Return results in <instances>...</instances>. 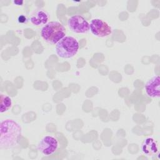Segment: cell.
<instances>
[{"label":"cell","mask_w":160,"mask_h":160,"mask_svg":"<svg viewBox=\"0 0 160 160\" xmlns=\"http://www.w3.org/2000/svg\"><path fill=\"white\" fill-rule=\"evenodd\" d=\"M21 127L12 119H5L0 124V149H10L16 146L21 136Z\"/></svg>","instance_id":"cell-1"},{"label":"cell","mask_w":160,"mask_h":160,"mask_svg":"<svg viewBox=\"0 0 160 160\" xmlns=\"http://www.w3.org/2000/svg\"><path fill=\"white\" fill-rule=\"evenodd\" d=\"M42 39L48 43L57 44L66 35L65 27L58 21H51L43 26L41 31Z\"/></svg>","instance_id":"cell-2"},{"label":"cell","mask_w":160,"mask_h":160,"mask_svg":"<svg viewBox=\"0 0 160 160\" xmlns=\"http://www.w3.org/2000/svg\"><path fill=\"white\" fill-rule=\"evenodd\" d=\"M79 44L76 39L72 36H64L56 45V52L62 58H71L78 52Z\"/></svg>","instance_id":"cell-3"},{"label":"cell","mask_w":160,"mask_h":160,"mask_svg":"<svg viewBox=\"0 0 160 160\" xmlns=\"http://www.w3.org/2000/svg\"><path fill=\"white\" fill-rule=\"evenodd\" d=\"M89 29L92 34L99 38H104L112 32L111 27L101 19H93L89 24Z\"/></svg>","instance_id":"cell-4"},{"label":"cell","mask_w":160,"mask_h":160,"mask_svg":"<svg viewBox=\"0 0 160 160\" xmlns=\"http://www.w3.org/2000/svg\"><path fill=\"white\" fill-rule=\"evenodd\" d=\"M58 141L52 136H46L39 141L38 149L44 155L49 156L54 153L58 148Z\"/></svg>","instance_id":"cell-5"},{"label":"cell","mask_w":160,"mask_h":160,"mask_svg":"<svg viewBox=\"0 0 160 160\" xmlns=\"http://www.w3.org/2000/svg\"><path fill=\"white\" fill-rule=\"evenodd\" d=\"M69 29L76 33H85L89 30V24L81 15H75L69 18L68 21Z\"/></svg>","instance_id":"cell-6"},{"label":"cell","mask_w":160,"mask_h":160,"mask_svg":"<svg viewBox=\"0 0 160 160\" xmlns=\"http://www.w3.org/2000/svg\"><path fill=\"white\" fill-rule=\"evenodd\" d=\"M145 90L147 94L152 98L160 97V79L159 76H154L149 79L146 85Z\"/></svg>","instance_id":"cell-7"},{"label":"cell","mask_w":160,"mask_h":160,"mask_svg":"<svg viewBox=\"0 0 160 160\" xmlns=\"http://www.w3.org/2000/svg\"><path fill=\"white\" fill-rule=\"evenodd\" d=\"M141 151L148 156L156 155L159 152V146L157 141L152 138H146L141 144Z\"/></svg>","instance_id":"cell-8"},{"label":"cell","mask_w":160,"mask_h":160,"mask_svg":"<svg viewBox=\"0 0 160 160\" xmlns=\"http://www.w3.org/2000/svg\"><path fill=\"white\" fill-rule=\"evenodd\" d=\"M49 21V15L47 12L42 9L35 11L30 18L31 22L37 26L46 25Z\"/></svg>","instance_id":"cell-9"},{"label":"cell","mask_w":160,"mask_h":160,"mask_svg":"<svg viewBox=\"0 0 160 160\" xmlns=\"http://www.w3.org/2000/svg\"><path fill=\"white\" fill-rule=\"evenodd\" d=\"M12 106V99L5 94L1 95V108L0 112L3 113L8 111Z\"/></svg>","instance_id":"cell-10"},{"label":"cell","mask_w":160,"mask_h":160,"mask_svg":"<svg viewBox=\"0 0 160 160\" xmlns=\"http://www.w3.org/2000/svg\"><path fill=\"white\" fill-rule=\"evenodd\" d=\"M18 21L19 23H26L28 21V19L26 18V17L24 15H20L18 17Z\"/></svg>","instance_id":"cell-11"},{"label":"cell","mask_w":160,"mask_h":160,"mask_svg":"<svg viewBox=\"0 0 160 160\" xmlns=\"http://www.w3.org/2000/svg\"><path fill=\"white\" fill-rule=\"evenodd\" d=\"M23 2V1H13V3L16 6H22Z\"/></svg>","instance_id":"cell-12"}]
</instances>
